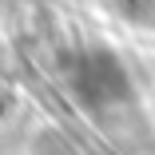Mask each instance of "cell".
<instances>
[{"mask_svg": "<svg viewBox=\"0 0 155 155\" xmlns=\"http://www.w3.org/2000/svg\"><path fill=\"white\" fill-rule=\"evenodd\" d=\"M76 87L87 100H96V104H119V100L131 96L127 72H123L111 56H104V52L84 56V64L76 68Z\"/></svg>", "mask_w": 155, "mask_h": 155, "instance_id": "6da1fadb", "label": "cell"}]
</instances>
